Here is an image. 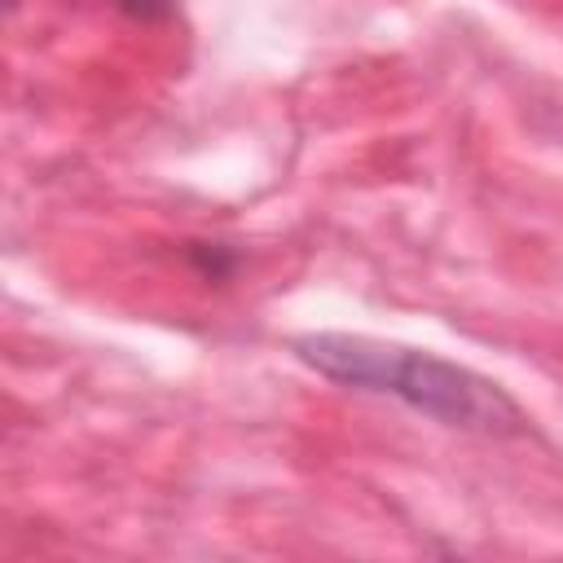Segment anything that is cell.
<instances>
[{
  "instance_id": "cell-1",
  "label": "cell",
  "mask_w": 563,
  "mask_h": 563,
  "mask_svg": "<svg viewBox=\"0 0 563 563\" xmlns=\"http://www.w3.org/2000/svg\"><path fill=\"white\" fill-rule=\"evenodd\" d=\"M295 356L317 369L330 383L356 387V391H378L391 396L431 422L457 427V431H479V435H519L523 413L519 405L484 374L440 361L431 352L378 343L365 334H299Z\"/></svg>"
},
{
  "instance_id": "cell-2",
  "label": "cell",
  "mask_w": 563,
  "mask_h": 563,
  "mask_svg": "<svg viewBox=\"0 0 563 563\" xmlns=\"http://www.w3.org/2000/svg\"><path fill=\"white\" fill-rule=\"evenodd\" d=\"M128 18H136V22H158V18H167L172 13V0H114Z\"/></svg>"
}]
</instances>
